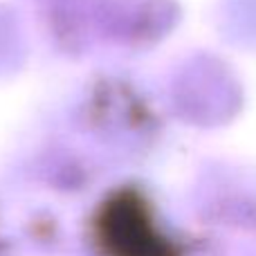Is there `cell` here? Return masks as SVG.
I'll list each match as a JSON object with an SVG mask.
<instances>
[{
    "label": "cell",
    "instance_id": "cell-1",
    "mask_svg": "<svg viewBox=\"0 0 256 256\" xmlns=\"http://www.w3.org/2000/svg\"><path fill=\"white\" fill-rule=\"evenodd\" d=\"M117 207L104 220L102 238L106 248L117 256H166L162 238L153 232L144 214L137 207Z\"/></svg>",
    "mask_w": 256,
    "mask_h": 256
}]
</instances>
